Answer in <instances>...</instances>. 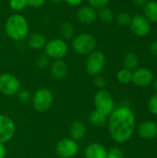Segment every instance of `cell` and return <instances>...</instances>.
Segmentation results:
<instances>
[{
  "label": "cell",
  "instance_id": "obj_20",
  "mask_svg": "<svg viewBox=\"0 0 157 158\" xmlns=\"http://www.w3.org/2000/svg\"><path fill=\"white\" fill-rule=\"evenodd\" d=\"M59 32L63 40H70V39L72 40L73 37L75 36L76 29L72 23L68 21H65L60 25Z\"/></svg>",
  "mask_w": 157,
  "mask_h": 158
},
{
  "label": "cell",
  "instance_id": "obj_30",
  "mask_svg": "<svg viewBox=\"0 0 157 158\" xmlns=\"http://www.w3.org/2000/svg\"><path fill=\"white\" fill-rule=\"evenodd\" d=\"M89 6H93L95 9H99L101 7L106 6L110 0H87Z\"/></svg>",
  "mask_w": 157,
  "mask_h": 158
},
{
  "label": "cell",
  "instance_id": "obj_38",
  "mask_svg": "<svg viewBox=\"0 0 157 158\" xmlns=\"http://www.w3.org/2000/svg\"><path fill=\"white\" fill-rule=\"evenodd\" d=\"M152 83H153V87H154V89H155V90L157 92V79H155V81H153V82H152Z\"/></svg>",
  "mask_w": 157,
  "mask_h": 158
},
{
  "label": "cell",
  "instance_id": "obj_5",
  "mask_svg": "<svg viewBox=\"0 0 157 158\" xmlns=\"http://www.w3.org/2000/svg\"><path fill=\"white\" fill-rule=\"evenodd\" d=\"M44 54L54 60L62 59L68 51V44L62 38H55L48 42L44 46Z\"/></svg>",
  "mask_w": 157,
  "mask_h": 158
},
{
  "label": "cell",
  "instance_id": "obj_18",
  "mask_svg": "<svg viewBox=\"0 0 157 158\" xmlns=\"http://www.w3.org/2000/svg\"><path fill=\"white\" fill-rule=\"evenodd\" d=\"M86 133V128L81 121H74L69 128L70 138L74 141H79L84 138Z\"/></svg>",
  "mask_w": 157,
  "mask_h": 158
},
{
  "label": "cell",
  "instance_id": "obj_1",
  "mask_svg": "<svg viewBox=\"0 0 157 158\" xmlns=\"http://www.w3.org/2000/svg\"><path fill=\"white\" fill-rule=\"evenodd\" d=\"M135 130V116L127 106H120L112 111L108 118L110 137L117 143L128 142Z\"/></svg>",
  "mask_w": 157,
  "mask_h": 158
},
{
  "label": "cell",
  "instance_id": "obj_27",
  "mask_svg": "<svg viewBox=\"0 0 157 158\" xmlns=\"http://www.w3.org/2000/svg\"><path fill=\"white\" fill-rule=\"evenodd\" d=\"M35 63H36L37 67H39L41 69H44L50 65V58L45 54H43V55H40L37 56Z\"/></svg>",
  "mask_w": 157,
  "mask_h": 158
},
{
  "label": "cell",
  "instance_id": "obj_33",
  "mask_svg": "<svg viewBox=\"0 0 157 158\" xmlns=\"http://www.w3.org/2000/svg\"><path fill=\"white\" fill-rule=\"evenodd\" d=\"M26 2H27L28 6L37 8V7L43 6L45 3V0H26Z\"/></svg>",
  "mask_w": 157,
  "mask_h": 158
},
{
  "label": "cell",
  "instance_id": "obj_28",
  "mask_svg": "<svg viewBox=\"0 0 157 158\" xmlns=\"http://www.w3.org/2000/svg\"><path fill=\"white\" fill-rule=\"evenodd\" d=\"M148 109L149 111L155 115L157 116V94H155L149 98L148 101Z\"/></svg>",
  "mask_w": 157,
  "mask_h": 158
},
{
  "label": "cell",
  "instance_id": "obj_24",
  "mask_svg": "<svg viewBox=\"0 0 157 158\" xmlns=\"http://www.w3.org/2000/svg\"><path fill=\"white\" fill-rule=\"evenodd\" d=\"M131 77H132V72L127 69H122L118 70L117 74V79L120 83L123 84H128L131 81Z\"/></svg>",
  "mask_w": 157,
  "mask_h": 158
},
{
  "label": "cell",
  "instance_id": "obj_14",
  "mask_svg": "<svg viewBox=\"0 0 157 158\" xmlns=\"http://www.w3.org/2000/svg\"><path fill=\"white\" fill-rule=\"evenodd\" d=\"M138 134L144 140H152L157 136V124L152 120L142 122L138 127Z\"/></svg>",
  "mask_w": 157,
  "mask_h": 158
},
{
  "label": "cell",
  "instance_id": "obj_2",
  "mask_svg": "<svg viewBox=\"0 0 157 158\" xmlns=\"http://www.w3.org/2000/svg\"><path fill=\"white\" fill-rule=\"evenodd\" d=\"M30 26L27 19L21 14H13L7 18L5 23V31L9 39L20 42L29 35Z\"/></svg>",
  "mask_w": 157,
  "mask_h": 158
},
{
  "label": "cell",
  "instance_id": "obj_12",
  "mask_svg": "<svg viewBox=\"0 0 157 158\" xmlns=\"http://www.w3.org/2000/svg\"><path fill=\"white\" fill-rule=\"evenodd\" d=\"M154 81L153 72L146 68H140L132 72L131 82L138 87H147Z\"/></svg>",
  "mask_w": 157,
  "mask_h": 158
},
{
  "label": "cell",
  "instance_id": "obj_26",
  "mask_svg": "<svg viewBox=\"0 0 157 158\" xmlns=\"http://www.w3.org/2000/svg\"><path fill=\"white\" fill-rule=\"evenodd\" d=\"M131 18L128 12H120L117 16V22L121 26H126L130 23Z\"/></svg>",
  "mask_w": 157,
  "mask_h": 158
},
{
  "label": "cell",
  "instance_id": "obj_39",
  "mask_svg": "<svg viewBox=\"0 0 157 158\" xmlns=\"http://www.w3.org/2000/svg\"><path fill=\"white\" fill-rule=\"evenodd\" d=\"M51 2H54V3H59L61 1H64V0H50Z\"/></svg>",
  "mask_w": 157,
  "mask_h": 158
},
{
  "label": "cell",
  "instance_id": "obj_23",
  "mask_svg": "<svg viewBox=\"0 0 157 158\" xmlns=\"http://www.w3.org/2000/svg\"><path fill=\"white\" fill-rule=\"evenodd\" d=\"M138 64H139V59L137 55L134 53H128L123 59L124 69H127L130 71L136 69Z\"/></svg>",
  "mask_w": 157,
  "mask_h": 158
},
{
  "label": "cell",
  "instance_id": "obj_3",
  "mask_svg": "<svg viewBox=\"0 0 157 158\" xmlns=\"http://www.w3.org/2000/svg\"><path fill=\"white\" fill-rule=\"evenodd\" d=\"M73 51L81 56H88L96 48V39L90 33H81L75 35L71 41Z\"/></svg>",
  "mask_w": 157,
  "mask_h": 158
},
{
  "label": "cell",
  "instance_id": "obj_37",
  "mask_svg": "<svg viewBox=\"0 0 157 158\" xmlns=\"http://www.w3.org/2000/svg\"><path fill=\"white\" fill-rule=\"evenodd\" d=\"M6 156V148L4 146V143H0V158H5Z\"/></svg>",
  "mask_w": 157,
  "mask_h": 158
},
{
  "label": "cell",
  "instance_id": "obj_32",
  "mask_svg": "<svg viewBox=\"0 0 157 158\" xmlns=\"http://www.w3.org/2000/svg\"><path fill=\"white\" fill-rule=\"evenodd\" d=\"M18 95L21 102H28L31 98V93L28 90H19Z\"/></svg>",
  "mask_w": 157,
  "mask_h": 158
},
{
  "label": "cell",
  "instance_id": "obj_19",
  "mask_svg": "<svg viewBox=\"0 0 157 158\" xmlns=\"http://www.w3.org/2000/svg\"><path fill=\"white\" fill-rule=\"evenodd\" d=\"M144 18L153 23H157V2L156 1H148L143 6Z\"/></svg>",
  "mask_w": 157,
  "mask_h": 158
},
{
  "label": "cell",
  "instance_id": "obj_25",
  "mask_svg": "<svg viewBox=\"0 0 157 158\" xmlns=\"http://www.w3.org/2000/svg\"><path fill=\"white\" fill-rule=\"evenodd\" d=\"M8 5H9L10 8L16 12L22 11L28 6L26 0H9Z\"/></svg>",
  "mask_w": 157,
  "mask_h": 158
},
{
  "label": "cell",
  "instance_id": "obj_17",
  "mask_svg": "<svg viewBox=\"0 0 157 158\" xmlns=\"http://www.w3.org/2000/svg\"><path fill=\"white\" fill-rule=\"evenodd\" d=\"M46 38L43 33L40 32H32L27 37L28 45L34 50H41L44 48L46 44Z\"/></svg>",
  "mask_w": 157,
  "mask_h": 158
},
{
  "label": "cell",
  "instance_id": "obj_15",
  "mask_svg": "<svg viewBox=\"0 0 157 158\" xmlns=\"http://www.w3.org/2000/svg\"><path fill=\"white\" fill-rule=\"evenodd\" d=\"M50 72L54 79L63 80L68 74V65L63 59H56L50 66Z\"/></svg>",
  "mask_w": 157,
  "mask_h": 158
},
{
  "label": "cell",
  "instance_id": "obj_11",
  "mask_svg": "<svg viewBox=\"0 0 157 158\" xmlns=\"http://www.w3.org/2000/svg\"><path fill=\"white\" fill-rule=\"evenodd\" d=\"M130 25L131 31L138 37L146 36L151 30L150 22L142 15H136L131 18Z\"/></svg>",
  "mask_w": 157,
  "mask_h": 158
},
{
  "label": "cell",
  "instance_id": "obj_22",
  "mask_svg": "<svg viewBox=\"0 0 157 158\" xmlns=\"http://www.w3.org/2000/svg\"><path fill=\"white\" fill-rule=\"evenodd\" d=\"M97 18H99L103 23H111L115 19V15L111 8L108 6H104L98 9Z\"/></svg>",
  "mask_w": 157,
  "mask_h": 158
},
{
  "label": "cell",
  "instance_id": "obj_21",
  "mask_svg": "<svg viewBox=\"0 0 157 158\" xmlns=\"http://www.w3.org/2000/svg\"><path fill=\"white\" fill-rule=\"evenodd\" d=\"M89 122L93 126H103L107 121V117L97 110H93L88 117Z\"/></svg>",
  "mask_w": 157,
  "mask_h": 158
},
{
  "label": "cell",
  "instance_id": "obj_7",
  "mask_svg": "<svg viewBox=\"0 0 157 158\" xmlns=\"http://www.w3.org/2000/svg\"><path fill=\"white\" fill-rule=\"evenodd\" d=\"M53 99V94L49 89L41 88L37 90L32 96L33 107L39 112H44L51 107Z\"/></svg>",
  "mask_w": 157,
  "mask_h": 158
},
{
  "label": "cell",
  "instance_id": "obj_8",
  "mask_svg": "<svg viewBox=\"0 0 157 158\" xmlns=\"http://www.w3.org/2000/svg\"><path fill=\"white\" fill-rule=\"evenodd\" d=\"M20 90L19 79L11 73H3L0 75V92L6 96H14Z\"/></svg>",
  "mask_w": 157,
  "mask_h": 158
},
{
  "label": "cell",
  "instance_id": "obj_34",
  "mask_svg": "<svg viewBox=\"0 0 157 158\" xmlns=\"http://www.w3.org/2000/svg\"><path fill=\"white\" fill-rule=\"evenodd\" d=\"M150 53L153 56H157V40L151 44V45H150Z\"/></svg>",
  "mask_w": 157,
  "mask_h": 158
},
{
  "label": "cell",
  "instance_id": "obj_31",
  "mask_svg": "<svg viewBox=\"0 0 157 158\" xmlns=\"http://www.w3.org/2000/svg\"><path fill=\"white\" fill-rule=\"evenodd\" d=\"M93 84H94L96 87L103 89V88L106 85V80H105L103 76H100V75L94 76V79H93Z\"/></svg>",
  "mask_w": 157,
  "mask_h": 158
},
{
  "label": "cell",
  "instance_id": "obj_9",
  "mask_svg": "<svg viewBox=\"0 0 157 158\" xmlns=\"http://www.w3.org/2000/svg\"><path fill=\"white\" fill-rule=\"evenodd\" d=\"M80 150V146L76 141L71 138H64L60 140L56 146V153L60 158L74 157Z\"/></svg>",
  "mask_w": 157,
  "mask_h": 158
},
{
  "label": "cell",
  "instance_id": "obj_29",
  "mask_svg": "<svg viewBox=\"0 0 157 158\" xmlns=\"http://www.w3.org/2000/svg\"><path fill=\"white\" fill-rule=\"evenodd\" d=\"M106 158H126L124 156V153L121 149L118 147L111 148L109 151H107V157Z\"/></svg>",
  "mask_w": 157,
  "mask_h": 158
},
{
  "label": "cell",
  "instance_id": "obj_35",
  "mask_svg": "<svg viewBox=\"0 0 157 158\" xmlns=\"http://www.w3.org/2000/svg\"><path fill=\"white\" fill-rule=\"evenodd\" d=\"M68 5L71 6H80L83 0H64Z\"/></svg>",
  "mask_w": 157,
  "mask_h": 158
},
{
  "label": "cell",
  "instance_id": "obj_10",
  "mask_svg": "<svg viewBox=\"0 0 157 158\" xmlns=\"http://www.w3.org/2000/svg\"><path fill=\"white\" fill-rule=\"evenodd\" d=\"M16 131L14 121L5 115H0V143H5L10 141Z\"/></svg>",
  "mask_w": 157,
  "mask_h": 158
},
{
  "label": "cell",
  "instance_id": "obj_6",
  "mask_svg": "<svg viewBox=\"0 0 157 158\" xmlns=\"http://www.w3.org/2000/svg\"><path fill=\"white\" fill-rule=\"evenodd\" d=\"M93 102H94L95 110L101 112L106 117L109 116L112 113V111L115 109L113 96L106 90L101 89L100 91H98L94 95Z\"/></svg>",
  "mask_w": 157,
  "mask_h": 158
},
{
  "label": "cell",
  "instance_id": "obj_13",
  "mask_svg": "<svg viewBox=\"0 0 157 158\" xmlns=\"http://www.w3.org/2000/svg\"><path fill=\"white\" fill-rule=\"evenodd\" d=\"M97 19V10L91 6H82L77 11V19L80 23L89 25Z\"/></svg>",
  "mask_w": 157,
  "mask_h": 158
},
{
  "label": "cell",
  "instance_id": "obj_36",
  "mask_svg": "<svg viewBox=\"0 0 157 158\" xmlns=\"http://www.w3.org/2000/svg\"><path fill=\"white\" fill-rule=\"evenodd\" d=\"M148 0H132V3L137 6H144Z\"/></svg>",
  "mask_w": 157,
  "mask_h": 158
},
{
  "label": "cell",
  "instance_id": "obj_4",
  "mask_svg": "<svg viewBox=\"0 0 157 158\" xmlns=\"http://www.w3.org/2000/svg\"><path fill=\"white\" fill-rule=\"evenodd\" d=\"M105 66V56L100 50H94L87 56L85 69L89 75H99Z\"/></svg>",
  "mask_w": 157,
  "mask_h": 158
},
{
  "label": "cell",
  "instance_id": "obj_16",
  "mask_svg": "<svg viewBox=\"0 0 157 158\" xmlns=\"http://www.w3.org/2000/svg\"><path fill=\"white\" fill-rule=\"evenodd\" d=\"M84 155L86 158H106L107 150L102 144L93 143L85 148Z\"/></svg>",
  "mask_w": 157,
  "mask_h": 158
}]
</instances>
